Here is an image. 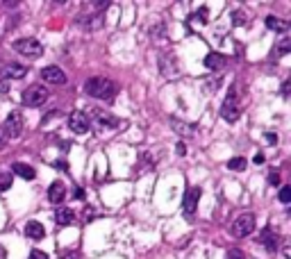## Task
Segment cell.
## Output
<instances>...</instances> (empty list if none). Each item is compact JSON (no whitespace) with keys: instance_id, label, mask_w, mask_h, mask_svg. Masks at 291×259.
<instances>
[{"instance_id":"1","label":"cell","mask_w":291,"mask_h":259,"mask_svg":"<svg viewBox=\"0 0 291 259\" xmlns=\"http://www.w3.org/2000/svg\"><path fill=\"white\" fill-rule=\"evenodd\" d=\"M84 91L93 98L112 100L119 89H116V84L112 80H107V77H91V80H87V84H84Z\"/></svg>"},{"instance_id":"2","label":"cell","mask_w":291,"mask_h":259,"mask_svg":"<svg viewBox=\"0 0 291 259\" xmlns=\"http://www.w3.org/2000/svg\"><path fill=\"white\" fill-rule=\"evenodd\" d=\"M255 225H257L255 214H241V216H237V218L232 221L230 234L235 236V239H243V236H248V234L255 232Z\"/></svg>"},{"instance_id":"3","label":"cell","mask_w":291,"mask_h":259,"mask_svg":"<svg viewBox=\"0 0 291 259\" xmlns=\"http://www.w3.org/2000/svg\"><path fill=\"white\" fill-rule=\"evenodd\" d=\"M12 48L16 50L18 55H23V57H41V55H44V46H41L36 39H32V36H25V39H16V41H14Z\"/></svg>"},{"instance_id":"4","label":"cell","mask_w":291,"mask_h":259,"mask_svg":"<svg viewBox=\"0 0 291 259\" xmlns=\"http://www.w3.org/2000/svg\"><path fill=\"white\" fill-rule=\"evenodd\" d=\"M46 100H48V89L41 87V84H32L23 91V103L28 107H41Z\"/></svg>"},{"instance_id":"5","label":"cell","mask_w":291,"mask_h":259,"mask_svg":"<svg viewBox=\"0 0 291 259\" xmlns=\"http://www.w3.org/2000/svg\"><path fill=\"white\" fill-rule=\"evenodd\" d=\"M239 107H237V87L230 89V93H227V98L223 100V105H221V116L227 121V123H237L239 121Z\"/></svg>"},{"instance_id":"6","label":"cell","mask_w":291,"mask_h":259,"mask_svg":"<svg viewBox=\"0 0 291 259\" xmlns=\"http://www.w3.org/2000/svg\"><path fill=\"white\" fill-rule=\"evenodd\" d=\"M3 130H5V134H7L9 139H18L21 132H23V116H21L18 112H12L7 118H5Z\"/></svg>"},{"instance_id":"7","label":"cell","mask_w":291,"mask_h":259,"mask_svg":"<svg viewBox=\"0 0 291 259\" xmlns=\"http://www.w3.org/2000/svg\"><path fill=\"white\" fill-rule=\"evenodd\" d=\"M68 128H71L73 134H87L91 123H89V116L82 112H73L68 116Z\"/></svg>"},{"instance_id":"8","label":"cell","mask_w":291,"mask_h":259,"mask_svg":"<svg viewBox=\"0 0 291 259\" xmlns=\"http://www.w3.org/2000/svg\"><path fill=\"white\" fill-rule=\"evenodd\" d=\"M198 200H200V189L198 187H191L187 193H184V198H182V211H184V216H187V218H191V216H193L196 207H198Z\"/></svg>"},{"instance_id":"9","label":"cell","mask_w":291,"mask_h":259,"mask_svg":"<svg viewBox=\"0 0 291 259\" xmlns=\"http://www.w3.org/2000/svg\"><path fill=\"white\" fill-rule=\"evenodd\" d=\"M91 118L96 121L98 125H103V128H109V130H114V128H119V118H116L114 114H109V112H105V109H100V107H93L91 109Z\"/></svg>"},{"instance_id":"10","label":"cell","mask_w":291,"mask_h":259,"mask_svg":"<svg viewBox=\"0 0 291 259\" xmlns=\"http://www.w3.org/2000/svg\"><path fill=\"white\" fill-rule=\"evenodd\" d=\"M48 200L52 205H62L66 200V184L60 182V180H55V182L48 187Z\"/></svg>"},{"instance_id":"11","label":"cell","mask_w":291,"mask_h":259,"mask_svg":"<svg viewBox=\"0 0 291 259\" xmlns=\"http://www.w3.org/2000/svg\"><path fill=\"white\" fill-rule=\"evenodd\" d=\"M41 77L48 84H66V75L60 66H46L44 71H41Z\"/></svg>"},{"instance_id":"12","label":"cell","mask_w":291,"mask_h":259,"mask_svg":"<svg viewBox=\"0 0 291 259\" xmlns=\"http://www.w3.org/2000/svg\"><path fill=\"white\" fill-rule=\"evenodd\" d=\"M25 73H28V66L23 64H7L3 68L5 80H21V77H25Z\"/></svg>"},{"instance_id":"13","label":"cell","mask_w":291,"mask_h":259,"mask_svg":"<svg viewBox=\"0 0 291 259\" xmlns=\"http://www.w3.org/2000/svg\"><path fill=\"white\" fill-rule=\"evenodd\" d=\"M52 218H55L57 225H71L73 221H75V211L68 209V207H60V209H55Z\"/></svg>"},{"instance_id":"14","label":"cell","mask_w":291,"mask_h":259,"mask_svg":"<svg viewBox=\"0 0 291 259\" xmlns=\"http://www.w3.org/2000/svg\"><path fill=\"white\" fill-rule=\"evenodd\" d=\"M171 128L176 130L180 136H187V139H191V136L196 134V125L184 123V121H178V118H171Z\"/></svg>"},{"instance_id":"15","label":"cell","mask_w":291,"mask_h":259,"mask_svg":"<svg viewBox=\"0 0 291 259\" xmlns=\"http://www.w3.org/2000/svg\"><path fill=\"white\" fill-rule=\"evenodd\" d=\"M25 236H28V239H32V241H41L46 236L44 225L36 223V221H30V223L25 225Z\"/></svg>"},{"instance_id":"16","label":"cell","mask_w":291,"mask_h":259,"mask_svg":"<svg viewBox=\"0 0 291 259\" xmlns=\"http://www.w3.org/2000/svg\"><path fill=\"white\" fill-rule=\"evenodd\" d=\"M205 66L209 68V71H223L225 66V57L219 55V52H209L207 57H205Z\"/></svg>"},{"instance_id":"17","label":"cell","mask_w":291,"mask_h":259,"mask_svg":"<svg viewBox=\"0 0 291 259\" xmlns=\"http://www.w3.org/2000/svg\"><path fill=\"white\" fill-rule=\"evenodd\" d=\"M266 28L273 30V32H280V34H287L289 32V23L278 16H266Z\"/></svg>"},{"instance_id":"18","label":"cell","mask_w":291,"mask_h":259,"mask_svg":"<svg viewBox=\"0 0 291 259\" xmlns=\"http://www.w3.org/2000/svg\"><path fill=\"white\" fill-rule=\"evenodd\" d=\"M12 171L16 173L18 177H23V180H32L34 177V168L28 166V164H23V162H14L12 164Z\"/></svg>"},{"instance_id":"19","label":"cell","mask_w":291,"mask_h":259,"mask_svg":"<svg viewBox=\"0 0 291 259\" xmlns=\"http://www.w3.org/2000/svg\"><path fill=\"white\" fill-rule=\"evenodd\" d=\"M262 243H264V246H266V250H271V252L278 250V236L273 234V230H271V227H266V230L262 232Z\"/></svg>"},{"instance_id":"20","label":"cell","mask_w":291,"mask_h":259,"mask_svg":"<svg viewBox=\"0 0 291 259\" xmlns=\"http://www.w3.org/2000/svg\"><path fill=\"white\" fill-rule=\"evenodd\" d=\"M289 50H291V36L284 34L282 39H280L278 44H275V55H278V57H284Z\"/></svg>"},{"instance_id":"21","label":"cell","mask_w":291,"mask_h":259,"mask_svg":"<svg viewBox=\"0 0 291 259\" xmlns=\"http://www.w3.org/2000/svg\"><path fill=\"white\" fill-rule=\"evenodd\" d=\"M189 21H193V23H207V7H200L198 12H193L191 16H189Z\"/></svg>"},{"instance_id":"22","label":"cell","mask_w":291,"mask_h":259,"mask_svg":"<svg viewBox=\"0 0 291 259\" xmlns=\"http://www.w3.org/2000/svg\"><path fill=\"white\" fill-rule=\"evenodd\" d=\"M227 168H230V171H243V168H246V160H243V157H232V160L227 162Z\"/></svg>"},{"instance_id":"23","label":"cell","mask_w":291,"mask_h":259,"mask_svg":"<svg viewBox=\"0 0 291 259\" xmlns=\"http://www.w3.org/2000/svg\"><path fill=\"white\" fill-rule=\"evenodd\" d=\"M7 189H12V175L0 171V191H7Z\"/></svg>"},{"instance_id":"24","label":"cell","mask_w":291,"mask_h":259,"mask_svg":"<svg viewBox=\"0 0 291 259\" xmlns=\"http://www.w3.org/2000/svg\"><path fill=\"white\" fill-rule=\"evenodd\" d=\"M232 23H237V25L246 23V14H243V9H235V12H232Z\"/></svg>"},{"instance_id":"25","label":"cell","mask_w":291,"mask_h":259,"mask_svg":"<svg viewBox=\"0 0 291 259\" xmlns=\"http://www.w3.org/2000/svg\"><path fill=\"white\" fill-rule=\"evenodd\" d=\"M278 198H280V203H284V205H287L289 200H291V187H282V189H280Z\"/></svg>"},{"instance_id":"26","label":"cell","mask_w":291,"mask_h":259,"mask_svg":"<svg viewBox=\"0 0 291 259\" xmlns=\"http://www.w3.org/2000/svg\"><path fill=\"white\" fill-rule=\"evenodd\" d=\"M268 184H273V187H278V184H280V171H271V173H268Z\"/></svg>"},{"instance_id":"27","label":"cell","mask_w":291,"mask_h":259,"mask_svg":"<svg viewBox=\"0 0 291 259\" xmlns=\"http://www.w3.org/2000/svg\"><path fill=\"white\" fill-rule=\"evenodd\" d=\"M264 139H266L268 146H275V144H278V134H271V132H266V134H264Z\"/></svg>"},{"instance_id":"28","label":"cell","mask_w":291,"mask_h":259,"mask_svg":"<svg viewBox=\"0 0 291 259\" xmlns=\"http://www.w3.org/2000/svg\"><path fill=\"white\" fill-rule=\"evenodd\" d=\"M28 259H48V255H46V252H41V250H32Z\"/></svg>"},{"instance_id":"29","label":"cell","mask_w":291,"mask_h":259,"mask_svg":"<svg viewBox=\"0 0 291 259\" xmlns=\"http://www.w3.org/2000/svg\"><path fill=\"white\" fill-rule=\"evenodd\" d=\"M227 259H243V252L241 250H230L227 252Z\"/></svg>"},{"instance_id":"30","label":"cell","mask_w":291,"mask_h":259,"mask_svg":"<svg viewBox=\"0 0 291 259\" xmlns=\"http://www.w3.org/2000/svg\"><path fill=\"white\" fill-rule=\"evenodd\" d=\"M176 152H178V155H180V157H182V155H184V152H187V146H184V144H182V141H180V144L176 146Z\"/></svg>"},{"instance_id":"31","label":"cell","mask_w":291,"mask_h":259,"mask_svg":"<svg viewBox=\"0 0 291 259\" xmlns=\"http://www.w3.org/2000/svg\"><path fill=\"white\" fill-rule=\"evenodd\" d=\"M289 84H291V82H284V84H282V96H284V98L289 96Z\"/></svg>"},{"instance_id":"32","label":"cell","mask_w":291,"mask_h":259,"mask_svg":"<svg viewBox=\"0 0 291 259\" xmlns=\"http://www.w3.org/2000/svg\"><path fill=\"white\" fill-rule=\"evenodd\" d=\"M93 7H96V9H105V7H109V3H93Z\"/></svg>"},{"instance_id":"33","label":"cell","mask_w":291,"mask_h":259,"mask_svg":"<svg viewBox=\"0 0 291 259\" xmlns=\"http://www.w3.org/2000/svg\"><path fill=\"white\" fill-rule=\"evenodd\" d=\"M255 164H264V155H262V152H257V155H255Z\"/></svg>"},{"instance_id":"34","label":"cell","mask_w":291,"mask_h":259,"mask_svg":"<svg viewBox=\"0 0 291 259\" xmlns=\"http://www.w3.org/2000/svg\"><path fill=\"white\" fill-rule=\"evenodd\" d=\"M7 89H9V84H7V80H3V82H0V91H7Z\"/></svg>"},{"instance_id":"35","label":"cell","mask_w":291,"mask_h":259,"mask_svg":"<svg viewBox=\"0 0 291 259\" xmlns=\"http://www.w3.org/2000/svg\"><path fill=\"white\" fill-rule=\"evenodd\" d=\"M75 198H80V200L84 198V191H82V189H75Z\"/></svg>"},{"instance_id":"36","label":"cell","mask_w":291,"mask_h":259,"mask_svg":"<svg viewBox=\"0 0 291 259\" xmlns=\"http://www.w3.org/2000/svg\"><path fill=\"white\" fill-rule=\"evenodd\" d=\"M0 257H3V259H5V257H7V252H5V250H3V248H0Z\"/></svg>"},{"instance_id":"37","label":"cell","mask_w":291,"mask_h":259,"mask_svg":"<svg viewBox=\"0 0 291 259\" xmlns=\"http://www.w3.org/2000/svg\"><path fill=\"white\" fill-rule=\"evenodd\" d=\"M0 148H3V139H0Z\"/></svg>"}]
</instances>
